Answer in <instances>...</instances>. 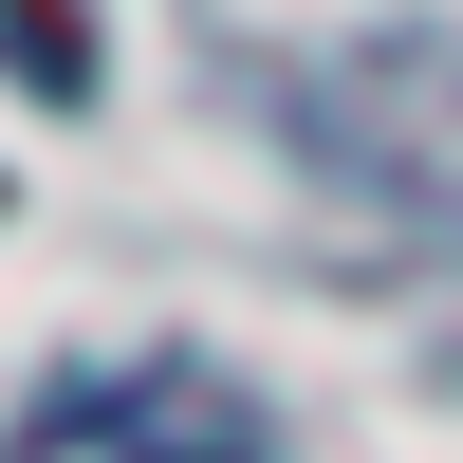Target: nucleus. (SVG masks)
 Here are the masks:
<instances>
[{
    "label": "nucleus",
    "instance_id": "obj_1",
    "mask_svg": "<svg viewBox=\"0 0 463 463\" xmlns=\"http://www.w3.org/2000/svg\"><path fill=\"white\" fill-rule=\"evenodd\" d=\"M37 463H241V445H148V408H56Z\"/></svg>",
    "mask_w": 463,
    "mask_h": 463
}]
</instances>
